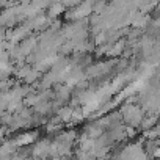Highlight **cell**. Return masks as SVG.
<instances>
[{
    "mask_svg": "<svg viewBox=\"0 0 160 160\" xmlns=\"http://www.w3.org/2000/svg\"><path fill=\"white\" fill-rule=\"evenodd\" d=\"M52 91L55 94V101H61L63 104H68V101L72 96V88H69L64 83H55L52 87Z\"/></svg>",
    "mask_w": 160,
    "mask_h": 160,
    "instance_id": "6da1fadb",
    "label": "cell"
},
{
    "mask_svg": "<svg viewBox=\"0 0 160 160\" xmlns=\"http://www.w3.org/2000/svg\"><path fill=\"white\" fill-rule=\"evenodd\" d=\"M64 11H66V10L63 8V5H61V2H60V3H50L49 8H47L44 13H46L47 19L53 21V19H60V16L64 14Z\"/></svg>",
    "mask_w": 160,
    "mask_h": 160,
    "instance_id": "7a4b0ae2",
    "label": "cell"
},
{
    "mask_svg": "<svg viewBox=\"0 0 160 160\" xmlns=\"http://www.w3.org/2000/svg\"><path fill=\"white\" fill-rule=\"evenodd\" d=\"M157 118H158L157 113H154V115H144V118H143V121H141V124H140V130L143 132V130L152 129V127L157 124Z\"/></svg>",
    "mask_w": 160,
    "mask_h": 160,
    "instance_id": "3957f363",
    "label": "cell"
},
{
    "mask_svg": "<svg viewBox=\"0 0 160 160\" xmlns=\"http://www.w3.org/2000/svg\"><path fill=\"white\" fill-rule=\"evenodd\" d=\"M55 115L60 118V121H61L63 124H68V122L72 119V108L68 107V105H63Z\"/></svg>",
    "mask_w": 160,
    "mask_h": 160,
    "instance_id": "277c9868",
    "label": "cell"
},
{
    "mask_svg": "<svg viewBox=\"0 0 160 160\" xmlns=\"http://www.w3.org/2000/svg\"><path fill=\"white\" fill-rule=\"evenodd\" d=\"M58 55H61V57H69V55H72L74 53V46L71 44V41H64L60 47H58Z\"/></svg>",
    "mask_w": 160,
    "mask_h": 160,
    "instance_id": "5b68a950",
    "label": "cell"
},
{
    "mask_svg": "<svg viewBox=\"0 0 160 160\" xmlns=\"http://www.w3.org/2000/svg\"><path fill=\"white\" fill-rule=\"evenodd\" d=\"M138 133H140L138 129H135V127H132V126H126V127H124V135H126L127 140H133V138H137Z\"/></svg>",
    "mask_w": 160,
    "mask_h": 160,
    "instance_id": "8992f818",
    "label": "cell"
}]
</instances>
